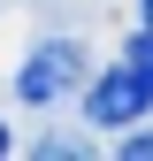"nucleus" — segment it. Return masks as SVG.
Returning a JSON list of instances; mask_svg holds the SVG:
<instances>
[{
  "label": "nucleus",
  "mask_w": 153,
  "mask_h": 161,
  "mask_svg": "<svg viewBox=\"0 0 153 161\" xmlns=\"http://www.w3.org/2000/svg\"><path fill=\"white\" fill-rule=\"evenodd\" d=\"M84 77H92L84 46H76V38H46V46H31L23 69H15V100H23V108H54V100L76 92Z\"/></svg>",
  "instance_id": "1"
},
{
  "label": "nucleus",
  "mask_w": 153,
  "mask_h": 161,
  "mask_svg": "<svg viewBox=\"0 0 153 161\" xmlns=\"http://www.w3.org/2000/svg\"><path fill=\"white\" fill-rule=\"evenodd\" d=\"M145 108H153V85H145L130 62H115V69H100V77L84 85V115L107 123V130H115V123H138Z\"/></svg>",
  "instance_id": "2"
},
{
  "label": "nucleus",
  "mask_w": 153,
  "mask_h": 161,
  "mask_svg": "<svg viewBox=\"0 0 153 161\" xmlns=\"http://www.w3.org/2000/svg\"><path fill=\"white\" fill-rule=\"evenodd\" d=\"M123 62L138 69L145 85H153V23H138V31H130V46H123Z\"/></svg>",
  "instance_id": "3"
},
{
  "label": "nucleus",
  "mask_w": 153,
  "mask_h": 161,
  "mask_svg": "<svg viewBox=\"0 0 153 161\" xmlns=\"http://www.w3.org/2000/svg\"><path fill=\"white\" fill-rule=\"evenodd\" d=\"M38 153H92V138H69V130H54V138H38Z\"/></svg>",
  "instance_id": "4"
},
{
  "label": "nucleus",
  "mask_w": 153,
  "mask_h": 161,
  "mask_svg": "<svg viewBox=\"0 0 153 161\" xmlns=\"http://www.w3.org/2000/svg\"><path fill=\"white\" fill-rule=\"evenodd\" d=\"M123 161H153V130H130L123 138Z\"/></svg>",
  "instance_id": "5"
},
{
  "label": "nucleus",
  "mask_w": 153,
  "mask_h": 161,
  "mask_svg": "<svg viewBox=\"0 0 153 161\" xmlns=\"http://www.w3.org/2000/svg\"><path fill=\"white\" fill-rule=\"evenodd\" d=\"M138 23H153V0H138Z\"/></svg>",
  "instance_id": "6"
},
{
  "label": "nucleus",
  "mask_w": 153,
  "mask_h": 161,
  "mask_svg": "<svg viewBox=\"0 0 153 161\" xmlns=\"http://www.w3.org/2000/svg\"><path fill=\"white\" fill-rule=\"evenodd\" d=\"M0 153H8V130H0Z\"/></svg>",
  "instance_id": "7"
}]
</instances>
